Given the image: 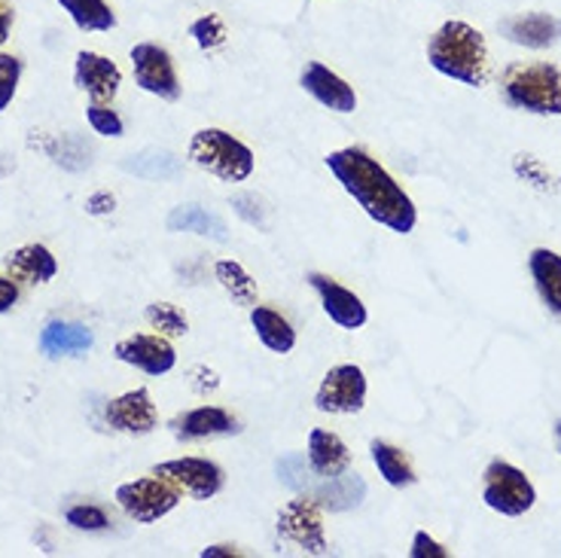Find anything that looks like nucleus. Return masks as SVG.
<instances>
[{"instance_id": "obj_1", "label": "nucleus", "mask_w": 561, "mask_h": 558, "mask_svg": "<svg viewBox=\"0 0 561 558\" xmlns=\"http://www.w3.org/2000/svg\"><path fill=\"white\" fill-rule=\"evenodd\" d=\"M327 168L336 174V181L345 186V193L376 220L388 226L397 236H407L419 224V210L407 196V190L393 181L391 174L364 150L345 147L327 156Z\"/></svg>"}, {"instance_id": "obj_2", "label": "nucleus", "mask_w": 561, "mask_h": 558, "mask_svg": "<svg viewBox=\"0 0 561 558\" xmlns=\"http://www.w3.org/2000/svg\"><path fill=\"white\" fill-rule=\"evenodd\" d=\"M427 61L439 70L443 77L458 80L463 86H485L489 83L491 61L489 43L467 22H446L439 25L436 34L427 41Z\"/></svg>"}, {"instance_id": "obj_3", "label": "nucleus", "mask_w": 561, "mask_h": 558, "mask_svg": "<svg viewBox=\"0 0 561 558\" xmlns=\"http://www.w3.org/2000/svg\"><path fill=\"white\" fill-rule=\"evenodd\" d=\"M510 107L537 116H561V70L549 61L510 65L501 80Z\"/></svg>"}, {"instance_id": "obj_4", "label": "nucleus", "mask_w": 561, "mask_h": 558, "mask_svg": "<svg viewBox=\"0 0 561 558\" xmlns=\"http://www.w3.org/2000/svg\"><path fill=\"white\" fill-rule=\"evenodd\" d=\"M190 159L193 166L205 168L208 174L220 178L226 183H241L253 174L251 147L241 144L236 135H229L224 128H202L190 140Z\"/></svg>"}, {"instance_id": "obj_5", "label": "nucleus", "mask_w": 561, "mask_h": 558, "mask_svg": "<svg viewBox=\"0 0 561 558\" xmlns=\"http://www.w3.org/2000/svg\"><path fill=\"white\" fill-rule=\"evenodd\" d=\"M482 501L501 516H525L537 501L531 479L506 460H491L482 474Z\"/></svg>"}, {"instance_id": "obj_6", "label": "nucleus", "mask_w": 561, "mask_h": 558, "mask_svg": "<svg viewBox=\"0 0 561 558\" xmlns=\"http://www.w3.org/2000/svg\"><path fill=\"white\" fill-rule=\"evenodd\" d=\"M116 503L128 519H135L140 525L159 522L162 516H169L171 510L181 503V489L171 486L169 479L162 476H147V479H131L123 482L116 489Z\"/></svg>"}, {"instance_id": "obj_7", "label": "nucleus", "mask_w": 561, "mask_h": 558, "mask_svg": "<svg viewBox=\"0 0 561 558\" xmlns=\"http://www.w3.org/2000/svg\"><path fill=\"white\" fill-rule=\"evenodd\" d=\"M278 537L309 556H327L330 549H327L321 503L309 494H299L296 501L284 503L278 510Z\"/></svg>"}, {"instance_id": "obj_8", "label": "nucleus", "mask_w": 561, "mask_h": 558, "mask_svg": "<svg viewBox=\"0 0 561 558\" xmlns=\"http://www.w3.org/2000/svg\"><path fill=\"white\" fill-rule=\"evenodd\" d=\"M131 70L135 83L162 101H181V80L171 61L169 49L159 43H135L131 46Z\"/></svg>"}, {"instance_id": "obj_9", "label": "nucleus", "mask_w": 561, "mask_h": 558, "mask_svg": "<svg viewBox=\"0 0 561 558\" xmlns=\"http://www.w3.org/2000/svg\"><path fill=\"white\" fill-rule=\"evenodd\" d=\"M366 403V376L360 366L342 363L323 376L314 406L327 415H357Z\"/></svg>"}, {"instance_id": "obj_10", "label": "nucleus", "mask_w": 561, "mask_h": 558, "mask_svg": "<svg viewBox=\"0 0 561 558\" xmlns=\"http://www.w3.org/2000/svg\"><path fill=\"white\" fill-rule=\"evenodd\" d=\"M156 476L169 479L171 486H178L181 494H190L193 501H210L214 494H220L226 476L224 470L208 458H174L165 464H156Z\"/></svg>"}, {"instance_id": "obj_11", "label": "nucleus", "mask_w": 561, "mask_h": 558, "mask_svg": "<svg viewBox=\"0 0 561 558\" xmlns=\"http://www.w3.org/2000/svg\"><path fill=\"white\" fill-rule=\"evenodd\" d=\"M113 354H116V361L128 363V366H135L147 376H165L178 363V354H174L171 342L162 333H135L128 339H119Z\"/></svg>"}, {"instance_id": "obj_12", "label": "nucleus", "mask_w": 561, "mask_h": 558, "mask_svg": "<svg viewBox=\"0 0 561 558\" xmlns=\"http://www.w3.org/2000/svg\"><path fill=\"white\" fill-rule=\"evenodd\" d=\"M104 415H107V424L113 431L128 433V436H147L159 424V412H156L153 397L147 388H135V391L111 400Z\"/></svg>"}, {"instance_id": "obj_13", "label": "nucleus", "mask_w": 561, "mask_h": 558, "mask_svg": "<svg viewBox=\"0 0 561 558\" xmlns=\"http://www.w3.org/2000/svg\"><path fill=\"white\" fill-rule=\"evenodd\" d=\"M73 83L83 89L95 104H111L123 83V70L116 68V61L99 53H80L73 65Z\"/></svg>"}, {"instance_id": "obj_14", "label": "nucleus", "mask_w": 561, "mask_h": 558, "mask_svg": "<svg viewBox=\"0 0 561 558\" xmlns=\"http://www.w3.org/2000/svg\"><path fill=\"white\" fill-rule=\"evenodd\" d=\"M321 482L314 486L311 479L306 482H299L296 491L299 494H309L314 501L321 503V510H330V513H345V510H357L366 498V482L360 476L354 474H342V476H330V479H323L318 476Z\"/></svg>"}, {"instance_id": "obj_15", "label": "nucleus", "mask_w": 561, "mask_h": 558, "mask_svg": "<svg viewBox=\"0 0 561 558\" xmlns=\"http://www.w3.org/2000/svg\"><path fill=\"white\" fill-rule=\"evenodd\" d=\"M506 41L525 49H549L561 43V19L552 13H519L506 15L497 25Z\"/></svg>"}, {"instance_id": "obj_16", "label": "nucleus", "mask_w": 561, "mask_h": 558, "mask_svg": "<svg viewBox=\"0 0 561 558\" xmlns=\"http://www.w3.org/2000/svg\"><path fill=\"white\" fill-rule=\"evenodd\" d=\"M309 284L318 291L323 303V311L330 315V321L339 323L342 330H360L366 323V306L360 296H354L348 287H342L339 281L327 278L321 272H311Z\"/></svg>"}, {"instance_id": "obj_17", "label": "nucleus", "mask_w": 561, "mask_h": 558, "mask_svg": "<svg viewBox=\"0 0 561 558\" xmlns=\"http://www.w3.org/2000/svg\"><path fill=\"white\" fill-rule=\"evenodd\" d=\"M302 89L309 92L311 99L321 101L323 107L336 113H354L357 111V95L336 70H330L321 61H309L302 70Z\"/></svg>"}, {"instance_id": "obj_18", "label": "nucleus", "mask_w": 561, "mask_h": 558, "mask_svg": "<svg viewBox=\"0 0 561 558\" xmlns=\"http://www.w3.org/2000/svg\"><path fill=\"white\" fill-rule=\"evenodd\" d=\"M171 431L178 440L190 443V440H208V436H229V433H239L241 428L239 419L220 406H198L171 421Z\"/></svg>"}, {"instance_id": "obj_19", "label": "nucleus", "mask_w": 561, "mask_h": 558, "mask_svg": "<svg viewBox=\"0 0 561 558\" xmlns=\"http://www.w3.org/2000/svg\"><path fill=\"white\" fill-rule=\"evenodd\" d=\"M3 269L10 272V278L22 281V284H46V281L56 278L58 263L56 257L49 253V248L43 244H25V248H15L3 257Z\"/></svg>"}, {"instance_id": "obj_20", "label": "nucleus", "mask_w": 561, "mask_h": 558, "mask_svg": "<svg viewBox=\"0 0 561 558\" xmlns=\"http://www.w3.org/2000/svg\"><path fill=\"white\" fill-rule=\"evenodd\" d=\"M95 345L89 327L73 321H49L41 333V354L46 357H80Z\"/></svg>"}, {"instance_id": "obj_21", "label": "nucleus", "mask_w": 561, "mask_h": 558, "mask_svg": "<svg viewBox=\"0 0 561 558\" xmlns=\"http://www.w3.org/2000/svg\"><path fill=\"white\" fill-rule=\"evenodd\" d=\"M309 467L314 476H342L348 474L351 467V452L342 443V436L330 431H311L309 433Z\"/></svg>"}, {"instance_id": "obj_22", "label": "nucleus", "mask_w": 561, "mask_h": 558, "mask_svg": "<svg viewBox=\"0 0 561 558\" xmlns=\"http://www.w3.org/2000/svg\"><path fill=\"white\" fill-rule=\"evenodd\" d=\"M528 269L543 306L561 318V257L549 248H537L528 257Z\"/></svg>"}, {"instance_id": "obj_23", "label": "nucleus", "mask_w": 561, "mask_h": 558, "mask_svg": "<svg viewBox=\"0 0 561 558\" xmlns=\"http://www.w3.org/2000/svg\"><path fill=\"white\" fill-rule=\"evenodd\" d=\"M251 323L256 335H260V342L266 345L268 351H275V354H290L296 345V330L290 327V321L278 315L275 308L266 306H253L251 308Z\"/></svg>"}, {"instance_id": "obj_24", "label": "nucleus", "mask_w": 561, "mask_h": 558, "mask_svg": "<svg viewBox=\"0 0 561 558\" xmlns=\"http://www.w3.org/2000/svg\"><path fill=\"white\" fill-rule=\"evenodd\" d=\"M369 452H373V460H376L381 479H385L388 486H393V489H409V486L419 482L415 467H412V460H409V455L403 448L391 446V443H381V440H373V443H369Z\"/></svg>"}, {"instance_id": "obj_25", "label": "nucleus", "mask_w": 561, "mask_h": 558, "mask_svg": "<svg viewBox=\"0 0 561 558\" xmlns=\"http://www.w3.org/2000/svg\"><path fill=\"white\" fill-rule=\"evenodd\" d=\"M169 229L171 232H196V236H208L214 241H229V229L224 220L198 205H181L171 210Z\"/></svg>"}, {"instance_id": "obj_26", "label": "nucleus", "mask_w": 561, "mask_h": 558, "mask_svg": "<svg viewBox=\"0 0 561 558\" xmlns=\"http://www.w3.org/2000/svg\"><path fill=\"white\" fill-rule=\"evenodd\" d=\"M123 168L128 174H138V178H147V181H171L183 171V162L169 150H144L138 156H128Z\"/></svg>"}, {"instance_id": "obj_27", "label": "nucleus", "mask_w": 561, "mask_h": 558, "mask_svg": "<svg viewBox=\"0 0 561 558\" xmlns=\"http://www.w3.org/2000/svg\"><path fill=\"white\" fill-rule=\"evenodd\" d=\"M58 3L80 31L116 29V13L111 10V3H104V0H58Z\"/></svg>"}, {"instance_id": "obj_28", "label": "nucleus", "mask_w": 561, "mask_h": 558, "mask_svg": "<svg viewBox=\"0 0 561 558\" xmlns=\"http://www.w3.org/2000/svg\"><path fill=\"white\" fill-rule=\"evenodd\" d=\"M214 275L220 281V287H224L226 294L232 296L239 306H256V284L248 275V269L236 260H220V263L214 265Z\"/></svg>"}, {"instance_id": "obj_29", "label": "nucleus", "mask_w": 561, "mask_h": 558, "mask_svg": "<svg viewBox=\"0 0 561 558\" xmlns=\"http://www.w3.org/2000/svg\"><path fill=\"white\" fill-rule=\"evenodd\" d=\"M513 168H516V174H519L522 181L531 183L534 190H540V193H559L561 190V178H556L549 166H543L540 159H534L528 153H519L513 159Z\"/></svg>"}, {"instance_id": "obj_30", "label": "nucleus", "mask_w": 561, "mask_h": 558, "mask_svg": "<svg viewBox=\"0 0 561 558\" xmlns=\"http://www.w3.org/2000/svg\"><path fill=\"white\" fill-rule=\"evenodd\" d=\"M147 321H150V327L159 330L162 335L190 333V321H186V315H183L178 306H171V303H153V306H147Z\"/></svg>"}, {"instance_id": "obj_31", "label": "nucleus", "mask_w": 561, "mask_h": 558, "mask_svg": "<svg viewBox=\"0 0 561 558\" xmlns=\"http://www.w3.org/2000/svg\"><path fill=\"white\" fill-rule=\"evenodd\" d=\"M85 119H89V126L95 128V135H101V138H123V132H126L119 113L111 111L107 104H95V101H92V104L85 107Z\"/></svg>"}, {"instance_id": "obj_32", "label": "nucleus", "mask_w": 561, "mask_h": 558, "mask_svg": "<svg viewBox=\"0 0 561 558\" xmlns=\"http://www.w3.org/2000/svg\"><path fill=\"white\" fill-rule=\"evenodd\" d=\"M190 37L202 46V49H217V46H224L226 43V25L220 15H202L196 19L193 25H190Z\"/></svg>"}, {"instance_id": "obj_33", "label": "nucleus", "mask_w": 561, "mask_h": 558, "mask_svg": "<svg viewBox=\"0 0 561 558\" xmlns=\"http://www.w3.org/2000/svg\"><path fill=\"white\" fill-rule=\"evenodd\" d=\"M19 80H22V58L0 53V113L10 107Z\"/></svg>"}, {"instance_id": "obj_34", "label": "nucleus", "mask_w": 561, "mask_h": 558, "mask_svg": "<svg viewBox=\"0 0 561 558\" xmlns=\"http://www.w3.org/2000/svg\"><path fill=\"white\" fill-rule=\"evenodd\" d=\"M68 525H73L77 531H104L111 522H107V513L95 506V503H77V506H68Z\"/></svg>"}, {"instance_id": "obj_35", "label": "nucleus", "mask_w": 561, "mask_h": 558, "mask_svg": "<svg viewBox=\"0 0 561 558\" xmlns=\"http://www.w3.org/2000/svg\"><path fill=\"white\" fill-rule=\"evenodd\" d=\"M232 208L239 210L241 220H248L253 226H266V205H263V198L236 196L232 198Z\"/></svg>"}, {"instance_id": "obj_36", "label": "nucleus", "mask_w": 561, "mask_h": 558, "mask_svg": "<svg viewBox=\"0 0 561 558\" xmlns=\"http://www.w3.org/2000/svg\"><path fill=\"white\" fill-rule=\"evenodd\" d=\"M409 556L412 558H449L451 553L443 544H436L427 531H419V534L412 537V549H409Z\"/></svg>"}, {"instance_id": "obj_37", "label": "nucleus", "mask_w": 561, "mask_h": 558, "mask_svg": "<svg viewBox=\"0 0 561 558\" xmlns=\"http://www.w3.org/2000/svg\"><path fill=\"white\" fill-rule=\"evenodd\" d=\"M190 385H193V391L196 394H208V391H217L220 388V376L208 369V366H193L190 369Z\"/></svg>"}, {"instance_id": "obj_38", "label": "nucleus", "mask_w": 561, "mask_h": 558, "mask_svg": "<svg viewBox=\"0 0 561 558\" xmlns=\"http://www.w3.org/2000/svg\"><path fill=\"white\" fill-rule=\"evenodd\" d=\"M113 208H116V198H113V193H95V196L85 198V210H89V214H95V217L113 214Z\"/></svg>"}, {"instance_id": "obj_39", "label": "nucleus", "mask_w": 561, "mask_h": 558, "mask_svg": "<svg viewBox=\"0 0 561 558\" xmlns=\"http://www.w3.org/2000/svg\"><path fill=\"white\" fill-rule=\"evenodd\" d=\"M19 303V284L13 278H0V315Z\"/></svg>"}, {"instance_id": "obj_40", "label": "nucleus", "mask_w": 561, "mask_h": 558, "mask_svg": "<svg viewBox=\"0 0 561 558\" xmlns=\"http://www.w3.org/2000/svg\"><path fill=\"white\" fill-rule=\"evenodd\" d=\"M13 3L10 0H0V46L10 41V31H13Z\"/></svg>"}, {"instance_id": "obj_41", "label": "nucleus", "mask_w": 561, "mask_h": 558, "mask_svg": "<svg viewBox=\"0 0 561 558\" xmlns=\"http://www.w3.org/2000/svg\"><path fill=\"white\" fill-rule=\"evenodd\" d=\"M229 556H239V549H236V546H208V549H202V558H229Z\"/></svg>"}, {"instance_id": "obj_42", "label": "nucleus", "mask_w": 561, "mask_h": 558, "mask_svg": "<svg viewBox=\"0 0 561 558\" xmlns=\"http://www.w3.org/2000/svg\"><path fill=\"white\" fill-rule=\"evenodd\" d=\"M559 446H561V424H559Z\"/></svg>"}]
</instances>
